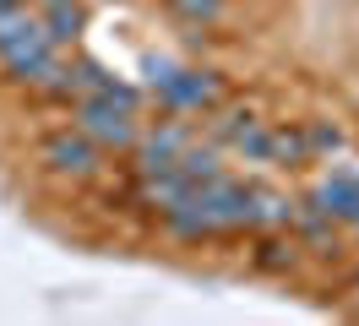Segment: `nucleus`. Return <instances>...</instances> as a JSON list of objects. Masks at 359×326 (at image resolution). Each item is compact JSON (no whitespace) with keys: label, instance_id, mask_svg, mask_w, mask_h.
Masks as SVG:
<instances>
[{"label":"nucleus","instance_id":"423d86ee","mask_svg":"<svg viewBox=\"0 0 359 326\" xmlns=\"http://www.w3.org/2000/svg\"><path fill=\"white\" fill-rule=\"evenodd\" d=\"M191 147V125L185 120H158V125H136V142H131V163L136 174H158V169H169L180 152Z\"/></svg>","mask_w":359,"mask_h":326},{"label":"nucleus","instance_id":"20e7f679","mask_svg":"<svg viewBox=\"0 0 359 326\" xmlns=\"http://www.w3.org/2000/svg\"><path fill=\"white\" fill-rule=\"evenodd\" d=\"M39 163H44L49 174L71 179V185H82V179H98V174H104V147H98L93 136H82L76 125H60L39 142Z\"/></svg>","mask_w":359,"mask_h":326},{"label":"nucleus","instance_id":"f03ea898","mask_svg":"<svg viewBox=\"0 0 359 326\" xmlns=\"http://www.w3.org/2000/svg\"><path fill=\"white\" fill-rule=\"evenodd\" d=\"M60 55H66V49H55V39L44 33V22L33 17V11H27L11 33H0V76L17 82V87H33Z\"/></svg>","mask_w":359,"mask_h":326},{"label":"nucleus","instance_id":"1a4fd4ad","mask_svg":"<svg viewBox=\"0 0 359 326\" xmlns=\"http://www.w3.org/2000/svg\"><path fill=\"white\" fill-rule=\"evenodd\" d=\"M267 163H278V169H299V163H311L305 125H267Z\"/></svg>","mask_w":359,"mask_h":326},{"label":"nucleus","instance_id":"39448f33","mask_svg":"<svg viewBox=\"0 0 359 326\" xmlns=\"http://www.w3.org/2000/svg\"><path fill=\"white\" fill-rule=\"evenodd\" d=\"M218 120H212V142L229 147L234 158H245V163H267V120L256 114V109H212Z\"/></svg>","mask_w":359,"mask_h":326},{"label":"nucleus","instance_id":"ddd939ff","mask_svg":"<svg viewBox=\"0 0 359 326\" xmlns=\"http://www.w3.org/2000/svg\"><path fill=\"white\" fill-rule=\"evenodd\" d=\"M27 17V0H0V33H11Z\"/></svg>","mask_w":359,"mask_h":326},{"label":"nucleus","instance_id":"0eeeda50","mask_svg":"<svg viewBox=\"0 0 359 326\" xmlns=\"http://www.w3.org/2000/svg\"><path fill=\"white\" fill-rule=\"evenodd\" d=\"M33 17L44 22V33L55 39V49H71V43L82 39V27H88V17H82V6L76 0H39V11Z\"/></svg>","mask_w":359,"mask_h":326},{"label":"nucleus","instance_id":"6e6552de","mask_svg":"<svg viewBox=\"0 0 359 326\" xmlns=\"http://www.w3.org/2000/svg\"><path fill=\"white\" fill-rule=\"evenodd\" d=\"M299 261V239L278 234V229H256V245H250V266L256 272H289Z\"/></svg>","mask_w":359,"mask_h":326},{"label":"nucleus","instance_id":"f257e3e1","mask_svg":"<svg viewBox=\"0 0 359 326\" xmlns=\"http://www.w3.org/2000/svg\"><path fill=\"white\" fill-rule=\"evenodd\" d=\"M147 82H153L158 104L169 109V114H212V109L224 104V82H218V71L153 60V65H147Z\"/></svg>","mask_w":359,"mask_h":326},{"label":"nucleus","instance_id":"f8f14e48","mask_svg":"<svg viewBox=\"0 0 359 326\" xmlns=\"http://www.w3.org/2000/svg\"><path fill=\"white\" fill-rule=\"evenodd\" d=\"M305 142H311V158H337V152L348 147L343 125H332V120H316V125H305Z\"/></svg>","mask_w":359,"mask_h":326},{"label":"nucleus","instance_id":"9d476101","mask_svg":"<svg viewBox=\"0 0 359 326\" xmlns=\"http://www.w3.org/2000/svg\"><path fill=\"white\" fill-rule=\"evenodd\" d=\"M163 11H169L180 27H191V33H212V27L229 17V0H163Z\"/></svg>","mask_w":359,"mask_h":326},{"label":"nucleus","instance_id":"7ed1b4c3","mask_svg":"<svg viewBox=\"0 0 359 326\" xmlns=\"http://www.w3.org/2000/svg\"><path fill=\"white\" fill-rule=\"evenodd\" d=\"M71 125L93 136L104 152H131L136 142V109L114 104L104 93H82V98H71Z\"/></svg>","mask_w":359,"mask_h":326},{"label":"nucleus","instance_id":"9b49d317","mask_svg":"<svg viewBox=\"0 0 359 326\" xmlns=\"http://www.w3.org/2000/svg\"><path fill=\"white\" fill-rule=\"evenodd\" d=\"M175 169L185 174L191 185H207V179H218V174H224V152H218V147H196V142H191V147L175 158Z\"/></svg>","mask_w":359,"mask_h":326},{"label":"nucleus","instance_id":"4468645a","mask_svg":"<svg viewBox=\"0 0 359 326\" xmlns=\"http://www.w3.org/2000/svg\"><path fill=\"white\" fill-rule=\"evenodd\" d=\"M354 283H359V272H354Z\"/></svg>","mask_w":359,"mask_h":326}]
</instances>
